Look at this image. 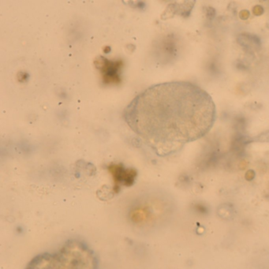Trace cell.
Listing matches in <instances>:
<instances>
[{
	"label": "cell",
	"mask_w": 269,
	"mask_h": 269,
	"mask_svg": "<svg viewBox=\"0 0 269 269\" xmlns=\"http://www.w3.org/2000/svg\"><path fill=\"white\" fill-rule=\"evenodd\" d=\"M123 118L154 153L167 156L204 137L216 120V107L197 84L170 81L137 95L125 108Z\"/></svg>",
	"instance_id": "6da1fadb"
},
{
	"label": "cell",
	"mask_w": 269,
	"mask_h": 269,
	"mask_svg": "<svg viewBox=\"0 0 269 269\" xmlns=\"http://www.w3.org/2000/svg\"><path fill=\"white\" fill-rule=\"evenodd\" d=\"M115 181V188L118 190L122 185L130 186L133 184L137 177V172L133 169H126L122 165H113L109 167Z\"/></svg>",
	"instance_id": "3957f363"
},
{
	"label": "cell",
	"mask_w": 269,
	"mask_h": 269,
	"mask_svg": "<svg viewBox=\"0 0 269 269\" xmlns=\"http://www.w3.org/2000/svg\"><path fill=\"white\" fill-rule=\"evenodd\" d=\"M98 260L89 246L81 241L70 240L59 252L38 255L28 268H96Z\"/></svg>",
	"instance_id": "7a4b0ae2"
}]
</instances>
